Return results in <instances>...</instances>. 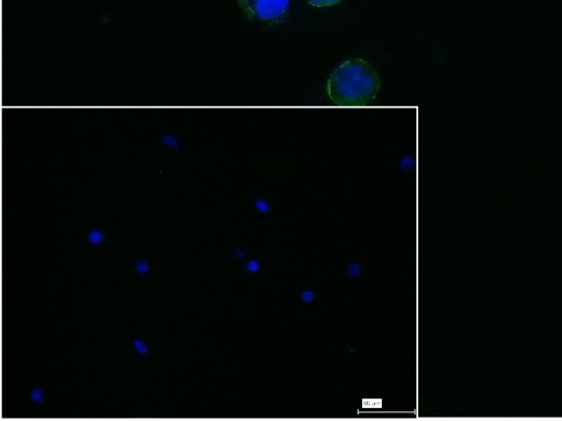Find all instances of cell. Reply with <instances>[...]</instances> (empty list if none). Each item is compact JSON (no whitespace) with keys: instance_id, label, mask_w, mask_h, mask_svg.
I'll list each match as a JSON object with an SVG mask.
<instances>
[{"instance_id":"6da1fadb","label":"cell","mask_w":562,"mask_h":421,"mask_svg":"<svg viewBox=\"0 0 562 421\" xmlns=\"http://www.w3.org/2000/svg\"><path fill=\"white\" fill-rule=\"evenodd\" d=\"M380 89V79L366 61L357 59L337 67L328 82V94L337 106L361 107L372 102Z\"/></svg>"},{"instance_id":"7a4b0ae2","label":"cell","mask_w":562,"mask_h":421,"mask_svg":"<svg viewBox=\"0 0 562 421\" xmlns=\"http://www.w3.org/2000/svg\"><path fill=\"white\" fill-rule=\"evenodd\" d=\"M290 0H244V9L250 16L263 21L283 18L289 9Z\"/></svg>"},{"instance_id":"3957f363","label":"cell","mask_w":562,"mask_h":421,"mask_svg":"<svg viewBox=\"0 0 562 421\" xmlns=\"http://www.w3.org/2000/svg\"><path fill=\"white\" fill-rule=\"evenodd\" d=\"M341 2L342 0H308V3L314 7H329Z\"/></svg>"},{"instance_id":"277c9868","label":"cell","mask_w":562,"mask_h":421,"mask_svg":"<svg viewBox=\"0 0 562 421\" xmlns=\"http://www.w3.org/2000/svg\"><path fill=\"white\" fill-rule=\"evenodd\" d=\"M362 269L357 264H353L347 269L348 276L355 278L361 275Z\"/></svg>"},{"instance_id":"5b68a950","label":"cell","mask_w":562,"mask_h":421,"mask_svg":"<svg viewBox=\"0 0 562 421\" xmlns=\"http://www.w3.org/2000/svg\"><path fill=\"white\" fill-rule=\"evenodd\" d=\"M101 241H103V234H101L98 231H94L91 233V235H89V242H91L94 245L99 244Z\"/></svg>"},{"instance_id":"8992f818","label":"cell","mask_w":562,"mask_h":421,"mask_svg":"<svg viewBox=\"0 0 562 421\" xmlns=\"http://www.w3.org/2000/svg\"><path fill=\"white\" fill-rule=\"evenodd\" d=\"M134 347H136V349L140 352V354L142 355L148 354L149 349L148 347H146L143 341L140 340L134 341Z\"/></svg>"},{"instance_id":"52a82bcc","label":"cell","mask_w":562,"mask_h":421,"mask_svg":"<svg viewBox=\"0 0 562 421\" xmlns=\"http://www.w3.org/2000/svg\"><path fill=\"white\" fill-rule=\"evenodd\" d=\"M31 397L33 402L41 403L43 401V393L40 389L33 391Z\"/></svg>"},{"instance_id":"ba28073f","label":"cell","mask_w":562,"mask_h":421,"mask_svg":"<svg viewBox=\"0 0 562 421\" xmlns=\"http://www.w3.org/2000/svg\"><path fill=\"white\" fill-rule=\"evenodd\" d=\"M303 301L310 303L314 300V294L311 291H305L301 294Z\"/></svg>"},{"instance_id":"9c48e42d","label":"cell","mask_w":562,"mask_h":421,"mask_svg":"<svg viewBox=\"0 0 562 421\" xmlns=\"http://www.w3.org/2000/svg\"><path fill=\"white\" fill-rule=\"evenodd\" d=\"M247 269H249L250 272H257L260 270V264H258L256 260H252L249 265H247Z\"/></svg>"},{"instance_id":"30bf717a","label":"cell","mask_w":562,"mask_h":421,"mask_svg":"<svg viewBox=\"0 0 562 421\" xmlns=\"http://www.w3.org/2000/svg\"><path fill=\"white\" fill-rule=\"evenodd\" d=\"M137 269L141 273H146V272L149 271L150 266L146 263H139L138 266H137Z\"/></svg>"},{"instance_id":"8fae6325","label":"cell","mask_w":562,"mask_h":421,"mask_svg":"<svg viewBox=\"0 0 562 421\" xmlns=\"http://www.w3.org/2000/svg\"><path fill=\"white\" fill-rule=\"evenodd\" d=\"M257 208H258V210H260L262 212H265L267 210V206L264 202H258Z\"/></svg>"},{"instance_id":"7c38bea8","label":"cell","mask_w":562,"mask_h":421,"mask_svg":"<svg viewBox=\"0 0 562 421\" xmlns=\"http://www.w3.org/2000/svg\"><path fill=\"white\" fill-rule=\"evenodd\" d=\"M235 253H236V255H238L239 258H242V257H243V253H242V252H239V250H236Z\"/></svg>"}]
</instances>
